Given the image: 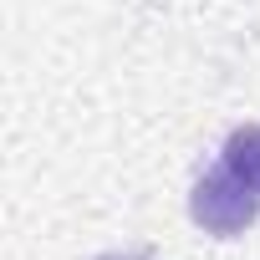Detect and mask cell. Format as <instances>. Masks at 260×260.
Returning a JSON list of instances; mask_svg holds the SVG:
<instances>
[{
    "instance_id": "cell-1",
    "label": "cell",
    "mask_w": 260,
    "mask_h": 260,
    "mask_svg": "<svg viewBox=\"0 0 260 260\" xmlns=\"http://www.w3.org/2000/svg\"><path fill=\"white\" fill-rule=\"evenodd\" d=\"M189 214H194V224H204L209 235H240V230H250L255 214H260V189H255L250 179H240L230 164H219V169H209V174L194 184Z\"/></svg>"
},
{
    "instance_id": "cell-2",
    "label": "cell",
    "mask_w": 260,
    "mask_h": 260,
    "mask_svg": "<svg viewBox=\"0 0 260 260\" xmlns=\"http://www.w3.org/2000/svg\"><path fill=\"white\" fill-rule=\"evenodd\" d=\"M224 164L260 189V127H235L224 143Z\"/></svg>"
},
{
    "instance_id": "cell-3",
    "label": "cell",
    "mask_w": 260,
    "mask_h": 260,
    "mask_svg": "<svg viewBox=\"0 0 260 260\" xmlns=\"http://www.w3.org/2000/svg\"><path fill=\"white\" fill-rule=\"evenodd\" d=\"M97 260H148V255H138V250H112V255H97Z\"/></svg>"
}]
</instances>
